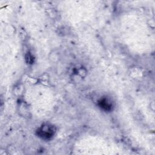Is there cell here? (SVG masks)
<instances>
[{
    "label": "cell",
    "mask_w": 155,
    "mask_h": 155,
    "mask_svg": "<svg viewBox=\"0 0 155 155\" xmlns=\"http://www.w3.org/2000/svg\"><path fill=\"white\" fill-rule=\"evenodd\" d=\"M55 131L56 130L53 125H44L38 129V134L43 139H48L54 135Z\"/></svg>",
    "instance_id": "obj_1"
},
{
    "label": "cell",
    "mask_w": 155,
    "mask_h": 155,
    "mask_svg": "<svg viewBox=\"0 0 155 155\" xmlns=\"http://www.w3.org/2000/svg\"><path fill=\"white\" fill-rule=\"evenodd\" d=\"M99 106L105 110H110L111 109V104L107 99H102L99 101Z\"/></svg>",
    "instance_id": "obj_2"
}]
</instances>
